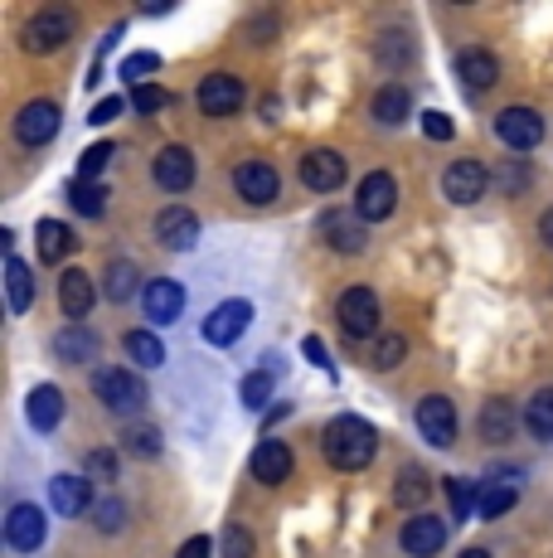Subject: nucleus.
Instances as JSON below:
<instances>
[{"label":"nucleus","instance_id":"6e6552de","mask_svg":"<svg viewBox=\"0 0 553 558\" xmlns=\"http://www.w3.org/2000/svg\"><path fill=\"white\" fill-rule=\"evenodd\" d=\"M15 136H20V146H49L59 136V107L49 98L25 102L15 117Z\"/></svg>","mask_w":553,"mask_h":558},{"label":"nucleus","instance_id":"f03ea898","mask_svg":"<svg viewBox=\"0 0 553 558\" xmlns=\"http://www.w3.org/2000/svg\"><path fill=\"white\" fill-rule=\"evenodd\" d=\"M93 393H98L102 408H112V413H122V417L146 408V384L136 379L132 369H98L93 374Z\"/></svg>","mask_w":553,"mask_h":558},{"label":"nucleus","instance_id":"c03bdc74","mask_svg":"<svg viewBox=\"0 0 553 558\" xmlns=\"http://www.w3.org/2000/svg\"><path fill=\"white\" fill-rule=\"evenodd\" d=\"M93 520H98V530L102 534H116L126 524V510H122V500H98V510H93Z\"/></svg>","mask_w":553,"mask_h":558},{"label":"nucleus","instance_id":"ddd939ff","mask_svg":"<svg viewBox=\"0 0 553 558\" xmlns=\"http://www.w3.org/2000/svg\"><path fill=\"white\" fill-rule=\"evenodd\" d=\"M486 185H491V175H486V166H476V160H452L442 175V195L452 204H476L486 195Z\"/></svg>","mask_w":553,"mask_h":558},{"label":"nucleus","instance_id":"39448f33","mask_svg":"<svg viewBox=\"0 0 553 558\" xmlns=\"http://www.w3.org/2000/svg\"><path fill=\"white\" fill-rule=\"evenodd\" d=\"M495 136L505 146H515V151H534V146L544 142V117H539L534 107H505V112L495 117Z\"/></svg>","mask_w":553,"mask_h":558},{"label":"nucleus","instance_id":"9d476101","mask_svg":"<svg viewBox=\"0 0 553 558\" xmlns=\"http://www.w3.org/2000/svg\"><path fill=\"white\" fill-rule=\"evenodd\" d=\"M418 433H422V442H432V447H452L456 442V408H452V399H442V393L422 399L418 403Z\"/></svg>","mask_w":553,"mask_h":558},{"label":"nucleus","instance_id":"bb28decb","mask_svg":"<svg viewBox=\"0 0 553 558\" xmlns=\"http://www.w3.org/2000/svg\"><path fill=\"white\" fill-rule=\"evenodd\" d=\"M35 243H39V257H45V263H63L73 248V233H69V223H59V219H39Z\"/></svg>","mask_w":553,"mask_h":558},{"label":"nucleus","instance_id":"20e7f679","mask_svg":"<svg viewBox=\"0 0 553 558\" xmlns=\"http://www.w3.org/2000/svg\"><path fill=\"white\" fill-rule=\"evenodd\" d=\"M398 209V180L389 175V170H374V175L359 180V195H355V214L365 223H379L389 219V214Z\"/></svg>","mask_w":553,"mask_h":558},{"label":"nucleus","instance_id":"c9c22d12","mask_svg":"<svg viewBox=\"0 0 553 558\" xmlns=\"http://www.w3.org/2000/svg\"><path fill=\"white\" fill-rule=\"evenodd\" d=\"M398 506H428V496H432V481L422 476V471H403L398 476Z\"/></svg>","mask_w":553,"mask_h":558},{"label":"nucleus","instance_id":"423d86ee","mask_svg":"<svg viewBox=\"0 0 553 558\" xmlns=\"http://www.w3.org/2000/svg\"><path fill=\"white\" fill-rule=\"evenodd\" d=\"M45 534H49V520H45V510L39 506H10V514H5V544L15 554H35L39 544H45Z\"/></svg>","mask_w":553,"mask_h":558},{"label":"nucleus","instance_id":"412c9836","mask_svg":"<svg viewBox=\"0 0 553 558\" xmlns=\"http://www.w3.org/2000/svg\"><path fill=\"white\" fill-rule=\"evenodd\" d=\"M456 73H462V88L486 93V88H495L500 63H495V53H486V49H462L456 53Z\"/></svg>","mask_w":553,"mask_h":558},{"label":"nucleus","instance_id":"473e14b6","mask_svg":"<svg viewBox=\"0 0 553 558\" xmlns=\"http://www.w3.org/2000/svg\"><path fill=\"white\" fill-rule=\"evenodd\" d=\"M136 287H142V277H136V263H112L108 267V282H102V292H108L112 302H132Z\"/></svg>","mask_w":553,"mask_h":558},{"label":"nucleus","instance_id":"f8f14e48","mask_svg":"<svg viewBox=\"0 0 553 558\" xmlns=\"http://www.w3.org/2000/svg\"><path fill=\"white\" fill-rule=\"evenodd\" d=\"M156 239L170 253H189L199 243V219L189 209H180V204H170V209L156 214Z\"/></svg>","mask_w":553,"mask_h":558},{"label":"nucleus","instance_id":"0eeeda50","mask_svg":"<svg viewBox=\"0 0 553 558\" xmlns=\"http://www.w3.org/2000/svg\"><path fill=\"white\" fill-rule=\"evenodd\" d=\"M73 39V20L69 10H39L35 20L25 25V49L29 53H54Z\"/></svg>","mask_w":553,"mask_h":558},{"label":"nucleus","instance_id":"b1692460","mask_svg":"<svg viewBox=\"0 0 553 558\" xmlns=\"http://www.w3.org/2000/svg\"><path fill=\"white\" fill-rule=\"evenodd\" d=\"M5 302L15 316H25L29 302H35V272H29L15 253H5Z\"/></svg>","mask_w":553,"mask_h":558},{"label":"nucleus","instance_id":"e433bc0d","mask_svg":"<svg viewBox=\"0 0 553 558\" xmlns=\"http://www.w3.org/2000/svg\"><path fill=\"white\" fill-rule=\"evenodd\" d=\"M151 73H161V53H126L122 59V78H132L136 88H146Z\"/></svg>","mask_w":553,"mask_h":558},{"label":"nucleus","instance_id":"f704fd0d","mask_svg":"<svg viewBox=\"0 0 553 558\" xmlns=\"http://www.w3.org/2000/svg\"><path fill=\"white\" fill-rule=\"evenodd\" d=\"M112 156H116V146H108V142L88 146V151H83V160H78V185H98V175L108 170Z\"/></svg>","mask_w":553,"mask_h":558},{"label":"nucleus","instance_id":"8fccbe9b","mask_svg":"<svg viewBox=\"0 0 553 558\" xmlns=\"http://www.w3.org/2000/svg\"><path fill=\"white\" fill-rule=\"evenodd\" d=\"M302 355H306V360H311V364H321V369H325V374H335V364H331V355H325V345H321V340H316V336H306Z\"/></svg>","mask_w":553,"mask_h":558},{"label":"nucleus","instance_id":"a19ab883","mask_svg":"<svg viewBox=\"0 0 553 558\" xmlns=\"http://www.w3.org/2000/svg\"><path fill=\"white\" fill-rule=\"evenodd\" d=\"M495 180H500V190H505V195H525V190H529V166L509 160V166L495 170Z\"/></svg>","mask_w":553,"mask_h":558},{"label":"nucleus","instance_id":"393cba45","mask_svg":"<svg viewBox=\"0 0 553 558\" xmlns=\"http://www.w3.org/2000/svg\"><path fill=\"white\" fill-rule=\"evenodd\" d=\"M54 350L63 364H93L98 360V336L88 326H63L54 336Z\"/></svg>","mask_w":553,"mask_h":558},{"label":"nucleus","instance_id":"5701e85b","mask_svg":"<svg viewBox=\"0 0 553 558\" xmlns=\"http://www.w3.org/2000/svg\"><path fill=\"white\" fill-rule=\"evenodd\" d=\"M25 413L39 433H54V427L63 423V393L54 389V384H35L29 399H25Z\"/></svg>","mask_w":553,"mask_h":558},{"label":"nucleus","instance_id":"37998d69","mask_svg":"<svg viewBox=\"0 0 553 558\" xmlns=\"http://www.w3.org/2000/svg\"><path fill=\"white\" fill-rule=\"evenodd\" d=\"M223 558H253V534L243 530V524L223 530Z\"/></svg>","mask_w":553,"mask_h":558},{"label":"nucleus","instance_id":"f3484780","mask_svg":"<svg viewBox=\"0 0 553 558\" xmlns=\"http://www.w3.org/2000/svg\"><path fill=\"white\" fill-rule=\"evenodd\" d=\"M248 320H253L248 302H219L205 316V340H209V345H233V340L248 330Z\"/></svg>","mask_w":553,"mask_h":558},{"label":"nucleus","instance_id":"c85d7f7f","mask_svg":"<svg viewBox=\"0 0 553 558\" xmlns=\"http://www.w3.org/2000/svg\"><path fill=\"white\" fill-rule=\"evenodd\" d=\"M126 355L142 364V369H161V364H165V345H161V336H156V330H132V336H126Z\"/></svg>","mask_w":553,"mask_h":558},{"label":"nucleus","instance_id":"1a4fd4ad","mask_svg":"<svg viewBox=\"0 0 553 558\" xmlns=\"http://www.w3.org/2000/svg\"><path fill=\"white\" fill-rule=\"evenodd\" d=\"M345 180V156L331 151V146H316V151L302 156V185L316 190V195H331Z\"/></svg>","mask_w":553,"mask_h":558},{"label":"nucleus","instance_id":"dca6fc26","mask_svg":"<svg viewBox=\"0 0 553 558\" xmlns=\"http://www.w3.org/2000/svg\"><path fill=\"white\" fill-rule=\"evenodd\" d=\"M142 306H146L151 326H170V320H180V311H185V287L170 282V277H156V282H146Z\"/></svg>","mask_w":553,"mask_h":558},{"label":"nucleus","instance_id":"7ed1b4c3","mask_svg":"<svg viewBox=\"0 0 553 558\" xmlns=\"http://www.w3.org/2000/svg\"><path fill=\"white\" fill-rule=\"evenodd\" d=\"M335 311H340V330H345L349 340H365L379 330V296L369 292V287H349Z\"/></svg>","mask_w":553,"mask_h":558},{"label":"nucleus","instance_id":"6ab92c4d","mask_svg":"<svg viewBox=\"0 0 553 558\" xmlns=\"http://www.w3.org/2000/svg\"><path fill=\"white\" fill-rule=\"evenodd\" d=\"M151 175L161 190H170V195H185V190L195 185V156H189L185 146H165V151L156 156Z\"/></svg>","mask_w":553,"mask_h":558},{"label":"nucleus","instance_id":"49530a36","mask_svg":"<svg viewBox=\"0 0 553 558\" xmlns=\"http://www.w3.org/2000/svg\"><path fill=\"white\" fill-rule=\"evenodd\" d=\"M452 117L446 112H422V136H432V142H452Z\"/></svg>","mask_w":553,"mask_h":558},{"label":"nucleus","instance_id":"4468645a","mask_svg":"<svg viewBox=\"0 0 553 558\" xmlns=\"http://www.w3.org/2000/svg\"><path fill=\"white\" fill-rule=\"evenodd\" d=\"M243 107V78L233 73H209L199 83V112L205 117H233Z\"/></svg>","mask_w":553,"mask_h":558},{"label":"nucleus","instance_id":"f257e3e1","mask_svg":"<svg viewBox=\"0 0 553 558\" xmlns=\"http://www.w3.org/2000/svg\"><path fill=\"white\" fill-rule=\"evenodd\" d=\"M374 452H379V437L365 417L340 413L335 423L325 427V461H331L335 471H365L369 461H374Z\"/></svg>","mask_w":553,"mask_h":558},{"label":"nucleus","instance_id":"c756f323","mask_svg":"<svg viewBox=\"0 0 553 558\" xmlns=\"http://www.w3.org/2000/svg\"><path fill=\"white\" fill-rule=\"evenodd\" d=\"M525 427L539 437V442H553V389H539L525 408Z\"/></svg>","mask_w":553,"mask_h":558},{"label":"nucleus","instance_id":"603ef678","mask_svg":"<svg viewBox=\"0 0 553 558\" xmlns=\"http://www.w3.org/2000/svg\"><path fill=\"white\" fill-rule=\"evenodd\" d=\"M539 239H544V243H549V248H553V209L544 214V219H539Z\"/></svg>","mask_w":553,"mask_h":558},{"label":"nucleus","instance_id":"72a5a7b5","mask_svg":"<svg viewBox=\"0 0 553 558\" xmlns=\"http://www.w3.org/2000/svg\"><path fill=\"white\" fill-rule=\"evenodd\" d=\"M69 204L83 214V219H98V214L108 209V190H102V185H78V180H73V185H69Z\"/></svg>","mask_w":553,"mask_h":558},{"label":"nucleus","instance_id":"ea45409f","mask_svg":"<svg viewBox=\"0 0 553 558\" xmlns=\"http://www.w3.org/2000/svg\"><path fill=\"white\" fill-rule=\"evenodd\" d=\"M126 447H132L136 457H156L161 452V433H156V427H126Z\"/></svg>","mask_w":553,"mask_h":558},{"label":"nucleus","instance_id":"a211bd4d","mask_svg":"<svg viewBox=\"0 0 553 558\" xmlns=\"http://www.w3.org/2000/svg\"><path fill=\"white\" fill-rule=\"evenodd\" d=\"M49 506H54L63 520H78V514L98 510V500H93L88 476H54L49 481Z\"/></svg>","mask_w":553,"mask_h":558},{"label":"nucleus","instance_id":"9b49d317","mask_svg":"<svg viewBox=\"0 0 553 558\" xmlns=\"http://www.w3.org/2000/svg\"><path fill=\"white\" fill-rule=\"evenodd\" d=\"M233 190H238L248 204H272L282 195V180H276V170L268 160H243V166L233 170Z\"/></svg>","mask_w":553,"mask_h":558},{"label":"nucleus","instance_id":"3c124183","mask_svg":"<svg viewBox=\"0 0 553 558\" xmlns=\"http://www.w3.org/2000/svg\"><path fill=\"white\" fill-rule=\"evenodd\" d=\"M175 558H209V539L205 534H195V539H185V549H180Z\"/></svg>","mask_w":553,"mask_h":558},{"label":"nucleus","instance_id":"864d4df0","mask_svg":"<svg viewBox=\"0 0 553 558\" xmlns=\"http://www.w3.org/2000/svg\"><path fill=\"white\" fill-rule=\"evenodd\" d=\"M462 558H491V554H486V549H466Z\"/></svg>","mask_w":553,"mask_h":558},{"label":"nucleus","instance_id":"58836bf2","mask_svg":"<svg viewBox=\"0 0 553 558\" xmlns=\"http://www.w3.org/2000/svg\"><path fill=\"white\" fill-rule=\"evenodd\" d=\"M446 496H452V506H456V514H462V520H466V514H471L476 506H481V490H476L471 481H462V476L446 481Z\"/></svg>","mask_w":553,"mask_h":558},{"label":"nucleus","instance_id":"4be33fe9","mask_svg":"<svg viewBox=\"0 0 553 558\" xmlns=\"http://www.w3.org/2000/svg\"><path fill=\"white\" fill-rule=\"evenodd\" d=\"M93 282H88V272H78V267H73V272H63V282H59V306H63V316L73 320V326H83V316H88L93 311Z\"/></svg>","mask_w":553,"mask_h":558},{"label":"nucleus","instance_id":"de8ad7c7","mask_svg":"<svg viewBox=\"0 0 553 558\" xmlns=\"http://www.w3.org/2000/svg\"><path fill=\"white\" fill-rule=\"evenodd\" d=\"M88 476H102V481L116 476V452L112 447H93L88 452Z\"/></svg>","mask_w":553,"mask_h":558},{"label":"nucleus","instance_id":"7c9ffc66","mask_svg":"<svg viewBox=\"0 0 553 558\" xmlns=\"http://www.w3.org/2000/svg\"><path fill=\"white\" fill-rule=\"evenodd\" d=\"M509 423H515V408H509V399H491L481 408V437H486V442H505Z\"/></svg>","mask_w":553,"mask_h":558},{"label":"nucleus","instance_id":"79ce46f5","mask_svg":"<svg viewBox=\"0 0 553 558\" xmlns=\"http://www.w3.org/2000/svg\"><path fill=\"white\" fill-rule=\"evenodd\" d=\"M403 355H408V340L403 336H389L374 345V369H393V364H403Z\"/></svg>","mask_w":553,"mask_h":558},{"label":"nucleus","instance_id":"a18cd8bd","mask_svg":"<svg viewBox=\"0 0 553 558\" xmlns=\"http://www.w3.org/2000/svg\"><path fill=\"white\" fill-rule=\"evenodd\" d=\"M165 102H170V93L161 88V83H146V88L132 93V107H136V112H161Z\"/></svg>","mask_w":553,"mask_h":558},{"label":"nucleus","instance_id":"2eb2a0df","mask_svg":"<svg viewBox=\"0 0 553 558\" xmlns=\"http://www.w3.org/2000/svg\"><path fill=\"white\" fill-rule=\"evenodd\" d=\"M398 544L408 558H432V554H442V544H446V524L438 514H413V520L403 524Z\"/></svg>","mask_w":553,"mask_h":558},{"label":"nucleus","instance_id":"09e8293b","mask_svg":"<svg viewBox=\"0 0 553 558\" xmlns=\"http://www.w3.org/2000/svg\"><path fill=\"white\" fill-rule=\"evenodd\" d=\"M122 112H126V98H102V102L88 112V122H93V126H108V122H116Z\"/></svg>","mask_w":553,"mask_h":558},{"label":"nucleus","instance_id":"cd10ccee","mask_svg":"<svg viewBox=\"0 0 553 558\" xmlns=\"http://www.w3.org/2000/svg\"><path fill=\"white\" fill-rule=\"evenodd\" d=\"M515 500H519V486L515 481H491V486L481 490V506H476V514H481V520H500V514H509L515 510Z\"/></svg>","mask_w":553,"mask_h":558},{"label":"nucleus","instance_id":"a878e982","mask_svg":"<svg viewBox=\"0 0 553 558\" xmlns=\"http://www.w3.org/2000/svg\"><path fill=\"white\" fill-rule=\"evenodd\" d=\"M321 229L331 233V248L335 253H359V248H365V219H359V214H355V219H349V214H325Z\"/></svg>","mask_w":553,"mask_h":558},{"label":"nucleus","instance_id":"aec40b11","mask_svg":"<svg viewBox=\"0 0 553 558\" xmlns=\"http://www.w3.org/2000/svg\"><path fill=\"white\" fill-rule=\"evenodd\" d=\"M253 481H262V486H282L286 476H292V447L276 442V437H268V442L253 447Z\"/></svg>","mask_w":553,"mask_h":558},{"label":"nucleus","instance_id":"2f4dec72","mask_svg":"<svg viewBox=\"0 0 553 558\" xmlns=\"http://www.w3.org/2000/svg\"><path fill=\"white\" fill-rule=\"evenodd\" d=\"M374 117H379L384 126H398L403 117H408V88H398V83L379 88V98H374Z\"/></svg>","mask_w":553,"mask_h":558},{"label":"nucleus","instance_id":"4c0bfd02","mask_svg":"<svg viewBox=\"0 0 553 558\" xmlns=\"http://www.w3.org/2000/svg\"><path fill=\"white\" fill-rule=\"evenodd\" d=\"M238 399L248 403V408H262L272 399V374L268 369H253L248 379H243V389H238Z\"/></svg>","mask_w":553,"mask_h":558}]
</instances>
